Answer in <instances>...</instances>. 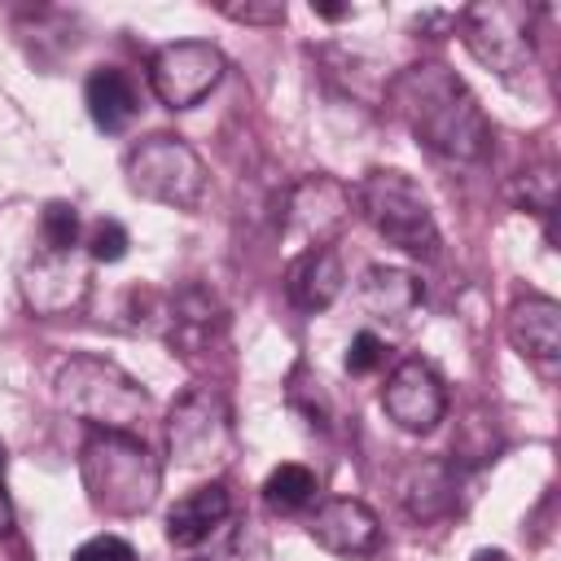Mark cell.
I'll list each match as a JSON object with an SVG mask.
<instances>
[{
  "label": "cell",
  "mask_w": 561,
  "mask_h": 561,
  "mask_svg": "<svg viewBox=\"0 0 561 561\" xmlns=\"http://www.w3.org/2000/svg\"><path fill=\"white\" fill-rule=\"evenodd\" d=\"M473 561H508V557H504V552H495V548H482Z\"/></svg>",
  "instance_id": "obj_27"
},
{
  "label": "cell",
  "mask_w": 561,
  "mask_h": 561,
  "mask_svg": "<svg viewBox=\"0 0 561 561\" xmlns=\"http://www.w3.org/2000/svg\"><path fill=\"white\" fill-rule=\"evenodd\" d=\"M4 465H9V451H4V443H0V482H4Z\"/></svg>",
  "instance_id": "obj_28"
},
{
  "label": "cell",
  "mask_w": 561,
  "mask_h": 561,
  "mask_svg": "<svg viewBox=\"0 0 561 561\" xmlns=\"http://www.w3.org/2000/svg\"><path fill=\"white\" fill-rule=\"evenodd\" d=\"M456 22L465 31L469 53L482 66H491L500 75H513L530 61V9L526 4H504V0L473 4Z\"/></svg>",
  "instance_id": "obj_8"
},
{
  "label": "cell",
  "mask_w": 561,
  "mask_h": 561,
  "mask_svg": "<svg viewBox=\"0 0 561 561\" xmlns=\"http://www.w3.org/2000/svg\"><path fill=\"white\" fill-rule=\"evenodd\" d=\"M83 101H88V114H92V123H96L101 131H123V127L136 118V110H140L136 83H131L123 70H114V66H101V70L88 75Z\"/></svg>",
  "instance_id": "obj_17"
},
{
  "label": "cell",
  "mask_w": 561,
  "mask_h": 561,
  "mask_svg": "<svg viewBox=\"0 0 561 561\" xmlns=\"http://www.w3.org/2000/svg\"><path fill=\"white\" fill-rule=\"evenodd\" d=\"M355 206L377 237L412 259H438V224L421 184L403 171H368L355 184Z\"/></svg>",
  "instance_id": "obj_4"
},
{
  "label": "cell",
  "mask_w": 561,
  "mask_h": 561,
  "mask_svg": "<svg viewBox=\"0 0 561 561\" xmlns=\"http://www.w3.org/2000/svg\"><path fill=\"white\" fill-rule=\"evenodd\" d=\"M224 79V53L206 39H175L149 57V88L167 110H193Z\"/></svg>",
  "instance_id": "obj_7"
},
{
  "label": "cell",
  "mask_w": 561,
  "mask_h": 561,
  "mask_svg": "<svg viewBox=\"0 0 561 561\" xmlns=\"http://www.w3.org/2000/svg\"><path fill=\"white\" fill-rule=\"evenodd\" d=\"M79 478L88 500L110 517H136L158 500L162 469L136 434L92 430L79 447Z\"/></svg>",
  "instance_id": "obj_2"
},
{
  "label": "cell",
  "mask_w": 561,
  "mask_h": 561,
  "mask_svg": "<svg viewBox=\"0 0 561 561\" xmlns=\"http://www.w3.org/2000/svg\"><path fill=\"white\" fill-rule=\"evenodd\" d=\"M359 307L377 320H408L421 307V280L403 267H368L359 280Z\"/></svg>",
  "instance_id": "obj_16"
},
{
  "label": "cell",
  "mask_w": 561,
  "mask_h": 561,
  "mask_svg": "<svg viewBox=\"0 0 561 561\" xmlns=\"http://www.w3.org/2000/svg\"><path fill=\"white\" fill-rule=\"evenodd\" d=\"M127 254V228L118 219H101L88 232V259L92 263H118Z\"/></svg>",
  "instance_id": "obj_21"
},
{
  "label": "cell",
  "mask_w": 561,
  "mask_h": 561,
  "mask_svg": "<svg viewBox=\"0 0 561 561\" xmlns=\"http://www.w3.org/2000/svg\"><path fill=\"white\" fill-rule=\"evenodd\" d=\"M399 500L412 517L430 522V517H443L456 508V469L447 460H425V465H412L403 486H399Z\"/></svg>",
  "instance_id": "obj_18"
},
{
  "label": "cell",
  "mask_w": 561,
  "mask_h": 561,
  "mask_svg": "<svg viewBox=\"0 0 561 561\" xmlns=\"http://www.w3.org/2000/svg\"><path fill=\"white\" fill-rule=\"evenodd\" d=\"M386 96H390L394 114L412 127V136L421 145H430L434 153L460 158V162H473L486 153V145H491L486 114L456 70H447L438 61L408 66L390 79Z\"/></svg>",
  "instance_id": "obj_1"
},
{
  "label": "cell",
  "mask_w": 561,
  "mask_h": 561,
  "mask_svg": "<svg viewBox=\"0 0 561 561\" xmlns=\"http://www.w3.org/2000/svg\"><path fill=\"white\" fill-rule=\"evenodd\" d=\"M307 535L324 548V552H337V557H364L381 543V522L377 513L364 504V500H351V495H333L324 500L311 522H307Z\"/></svg>",
  "instance_id": "obj_12"
},
{
  "label": "cell",
  "mask_w": 561,
  "mask_h": 561,
  "mask_svg": "<svg viewBox=\"0 0 561 561\" xmlns=\"http://www.w3.org/2000/svg\"><path fill=\"white\" fill-rule=\"evenodd\" d=\"M232 412L219 390L210 386H188L167 416V447L171 460L184 469H210L232 456Z\"/></svg>",
  "instance_id": "obj_6"
},
{
  "label": "cell",
  "mask_w": 561,
  "mask_h": 561,
  "mask_svg": "<svg viewBox=\"0 0 561 561\" xmlns=\"http://www.w3.org/2000/svg\"><path fill=\"white\" fill-rule=\"evenodd\" d=\"M342 263H337V254L324 245V250H302L294 263H289V280H285V289H289V302L294 307H302V311H324V307H333V298L342 294Z\"/></svg>",
  "instance_id": "obj_15"
},
{
  "label": "cell",
  "mask_w": 561,
  "mask_h": 561,
  "mask_svg": "<svg viewBox=\"0 0 561 561\" xmlns=\"http://www.w3.org/2000/svg\"><path fill=\"white\" fill-rule=\"evenodd\" d=\"M39 237H44V250L70 254L79 245V210L70 202H48L39 219Z\"/></svg>",
  "instance_id": "obj_20"
},
{
  "label": "cell",
  "mask_w": 561,
  "mask_h": 561,
  "mask_svg": "<svg viewBox=\"0 0 561 561\" xmlns=\"http://www.w3.org/2000/svg\"><path fill=\"white\" fill-rule=\"evenodd\" d=\"M57 403L61 412L88 421L92 430H114V434H131L145 412H149V394L145 386L118 368L105 355H75L57 368Z\"/></svg>",
  "instance_id": "obj_3"
},
{
  "label": "cell",
  "mask_w": 561,
  "mask_h": 561,
  "mask_svg": "<svg viewBox=\"0 0 561 561\" xmlns=\"http://www.w3.org/2000/svg\"><path fill=\"white\" fill-rule=\"evenodd\" d=\"M224 13L232 22H250V26H280L285 22V4H224Z\"/></svg>",
  "instance_id": "obj_24"
},
{
  "label": "cell",
  "mask_w": 561,
  "mask_h": 561,
  "mask_svg": "<svg viewBox=\"0 0 561 561\" xmlns=\"http://www.w3.org/2000/svg\"><path fill=\"white\" fill-rule=\"evenodd\" d=\"M75 561H136V552H131V543L118 539V535H92V539L75 552Z\"/></svg>",
  "instance_id": "obj_23"
},
{
  "label": "cell",
  "mask_w": 561,
  "mask_h": 561,
  "mask_svg": "<svg viewBox=\"0 0 561 561\" xmlns=\"http://www.w3.org/2000/svg\"><path fill=\"white\" fill-rule=\"evenodd\" d=\"M88 285H92L88 267L75 259V250L70 254L44 250L22 272V298H26V307L35 316H70V311H79L83 298H88Z\"/></svg>",
  "instance_id": "obj_11"
},
{
  "label": "cell",
  "mask_w": 561,
  "mask_h": 561,
  "mask_svg": "<svg viewBox=\"0 0 561 561\" xmlns=\"http://www.w3.org/2000/svg\"><path fill=\"white\" fill-rule=\"evenodd\" d=\"M351 215V193L329 180V175H307L285 193V210H280V232L289 241V250H324L337 228Z\"/></svg>",
  "instance_id": "obj_9"
},
{
  "label": "cell",
  "mask_w": 561,
  "mask_h": 561,
  "mask_svg": "<svg viewBox=\"0 0 561 561\" xmlns=\"http://www.w3.org/2000/svg\"><path fill=\"white\" fill-rule=\"evenodd\" d=\"M311 9H316V13H320V18H342V13H346V9H342V4H311Z\"/></svg>",
  "instance_id": "obj_26"
},
{
  "label": "cell",
  "mask_w": 561,
  "mask_h": 561,
  "mask_svg": "<svg viewBox=\"0 0 561 561\" xmlns=\"http://www.w3.org/2000/svg\"><path fill=\"white\" fill-rule=\"evenodd\" d=\"M127 184L136 197L171 206V210H193L206 193V167L197 149L180 136H145L127 153Z\"/></svg>",
  "instance_id": "obj_5"
},
{
  "label": "cell",
  "mask_w": 561,
  "mask_h": 561,
  "mask_svg": "<svg viewBox=\"0 0 561 561\" xmlns=\"http://www.w3.org/2000/svg\"><path fill=\"white\" fill-rule=\"evenodd\" d=\"M508 342L526 359L552 368L557 355H561V307L552 298H543V294L517 298L513 311H508Z\"/></svg>",
  "instance_id": "obj_13"
},
{
  "label": "cell",
  "mask_w": 561,
  "mask_h": 561,
  "mask_svg": "<svg viewBox=\"0 0 561 561\" xmlns=\"http://www.w3.org/2000/svg\"><path fill=\"white\" fill-rule=\"evenodd\" d=\"M381 355H386L381 337L364 329V333H355V337H351V346H346V373L364 377V373H373V368L381 364Z\"/></svg>",
  "instance_id": "obj_22"
},
{
  "label": "cell",
  "mask_w": 561,
  "mask_h": 561,
  "mask_svg": "<svg viewBox=\"0 0 561 561\" xmlns=\"http://www.w3.org/2000/svg\"><path fill=\"white\" fill-rule=\"evenodd\" d=\"M9 530H13V504H9V491L0 482V535H9Z\"/></svg>",
  "instance_id": "obj_25"
},
{
  "label": "cell",
  "mask_w": 561,
  "mask_h": 561,
  "mask_svg": "<svg viewBox=\"0 0 561 561\" xmlns=\"http://www.w3.org/2000/svg\"><path fill=\"white\" fill-rule=\"evenodd\" d=\"M232 513V500H228V486L224 482H206L197 491H188L184 500L171 504L167 513V539L175 548H197L202 539L215 535V526H224Z\"/></svg>",
  "instance_id": "obj_14"
},
{
  "label": "cell",
  "mask_w": 561,
  "mask_h": 561,
  "mask_svg": "<svg viewBox=\"0 0 561 561\" xmlns=\"http://www.w3.org/2000/svg\"><path fill=\"white\" fill-rule=\"evenodd\" d=\"M386 416L408 434H430L447 412V386L425 359H403L381 386Z\"/></svg>",
  "instance_id": "obj_10"
},
{
  "label": "cell",
  "mask_w": 561,
  "mask_h": 561,
  "mask_svg": "<svg viewBox=\"0 0 561 561\" xmlns=\"http://www.w3.org/2000/svg\"><path fill=\"white\" fill-rule=\"evenodd\" d=\"M311 495H316V473L307 465H276L263 482V500L280 513H294V508L311 504Z\"/></svg>",
  "instance_id": "obj_19"
}]
</instances>
